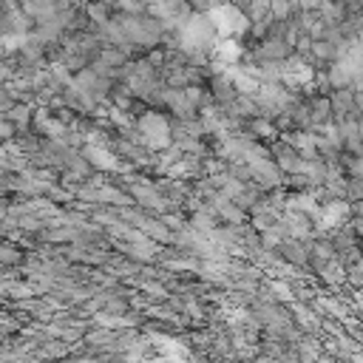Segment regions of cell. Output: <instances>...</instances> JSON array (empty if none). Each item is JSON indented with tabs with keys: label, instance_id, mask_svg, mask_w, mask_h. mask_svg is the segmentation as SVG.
Listing matches in <instances>:
<instances>
[{
	"label": "cell",
	"instance_id": "1",
	"mask_svg": "<svg viewBox=\"0 0 363 363\" xmlns=\"http://www.w3.org/2000/svg\"><path fill=\"white\" fill-rule=\"evenodd\" d=\"M210 20H213L218 37H241V34H247V31L252 28L250 14H247L241 6H235V3H221V6H216V9L210 11Z\"/></svg>",
	"mask_w": 363,
	"mask_h": 363
},
{
	"label": "cell",
	"instance_id": "2",
	"mask_svg": "<svg viewBox=\"0 0 363 363\" xmlns=\"http://www.w3.org/2000/svg\"><path fill=\"white\" fill-rule=\"evenodd\" d=\"M136 130H139L136 139H139L145 147H150V150H164V147H170V142H173L167 119H164L162 113H153V111H147V113H142V116L136 119Z\"/></svg>",
	"mask_w": 363,
	"mask_h": 363
},
{
	"label": "cell",
	"instance_id": "3",
	"mask_svg": "<svg viewBox=\"0 0 363 363\" xmlns=\"http://www.w3.org/2000/svg\"><path fill=\"white\" fill-rule=\"evenodd\" d=\"M238 57H241V45H238L235 37H218V43H216V48H213V54H210V60H213L216 68H221V71H227L230 65H235Z\"/></svg>",
	"mask_w": 363,
	"mask_h": 363
},
{
	"label": "cell",
	"instance_id": "4",
	"mask_svg": "<svg viewBox=\"0 0 363 363\" xmlns=\"http://www.w3.org/2000/svg\"><path fill=\"white\" fill-rule=\"evenodd\" d=\"M292 57V45L284 37H267L258 48V60H272V62H284Z\"/></svg>",
	"mask_w": 363,
	"mask_h": 363
},
{
	"label": "cell",
	"instance_id": "5",
	"mask_svg": "<svg viewBox=\"0 0 363 363\" xmlns=\"http://www.w3.org/2000/svg\"><path fill=\"white\" fill-rule=\"evenodd\" d=\"M349 218V204L346 201H329L320 207V213L315 216V221L320 224V230H329V227H337L340 221Z\"/></svg>",
	"mask_w": 363,
	"mask_h": 363
},
{
	"label": "cell",
	"instance_id": "6",
	"mask_svg": "<svg viewBox=\"0 0 363 363\" xmlns=\"http://www.w3.org/2000/svg\"><path fill=\"white\" fill-rule=\"evenodd\" d=\"M312 77H315V71L301 60H284V65H281V79L289 85H303Z\"/></svg>",
	"mask_w": 363,
	"mask_h": 363
},
{
	"label": "cell",
	"instance_id": "7",
	"mask_svg": "<svg viewBox=\"0 0 363 363\" xmlns=\"http://www.w3.org/2000/svg\"><path fill=\"white\" fill-rule=\"evenodd\" d=\"M85 159H88L94 167H99V170H116L113 153L105 150V147H99V145H88V147H85Z\"/></svg>",
	"mask_w": 363,
	"mask_h": 363
},
{
	"label": "cell",
	"instance_id": "8",
	"mask_svg": "<svg viewBox=\"0 0 363 363\" xmlns=\"http://www.w3.org/2000/svg\"><path fill=\"white\" fill-rule=\"evenodd\" d=\"M318 14L326 20V26H340L346 20V3L343 0H326Z\"/></svg>",
	"mask_w": 363,
	"mask_h": 363
},
{
	"label": "cell",
	"instance_id": "9",
	"mask_svg": "<svg viewBox=\"0 0 363 363\" xmlns=\"http://www.w3.org/2000/svg\"><path fill=\"white\" fill-rule=\"evenodd\" d=\"M85 17H88L91 23H96V26L111 23V20H113V17H111V3H108V0H91V3L85 6Z\"/></svg>",
	"mask_w": 363,
	"mask_h": 363
},
{
	"label": "cell",
	"instance_id": "10",
	"mask_svg": "<svg viewBox=\"0 0 363 363\" xmlns=\"http://www.w3.org/2000/svg\"><path fill=\"white\" fill-rule=\"evenodd\" d=\"M329 82H332L335 88H343V85L354 82V77H352V74H349V68H346V65H343V62L337 60V62H335V65L329 68Z\"/></svg>",
	"mask_w": 363,
	"mask_h": 363
},
{
	"label": "cell",
	"instance_id": "11",
	"mask_svg": "<svg viewBox=\"0 0 363 363\" xmlns=\"http://www.w3.org/2000/svg\"><path fill=\"white\" fill-rule=\"evenodd\" d=\"M292 11H295L292 0H272V6H269L272 20H289V17H292Z\"/></svg>",
	"mask_w": 363,
	"mask_h": 363
},
{
	"label": "cell",
	"instance_id": "12",
	"mask_svg": "<svg viewBox=\"0 0 363 363\" xmlns=\"http://www.w3.org/2000/svg\"><path fill=\"white\" fill-rule=\"evenodd\" d=\"M332 108H335L337 113L352 111V91H337V94L332 96Z\"/></svg>",
	"mask_w": 363,
	"mask_h": 363
},
{
	"label": "cell",
	"instance_id": "13",
	"mask_svg": "<svg viewBox=\"0 0 363 363\" xmlns=\"http://www.w3.org/2000/svg\"><path fill=\"white\" fill-rule=\"evenodd\" d=\"M190 3V9L193 11H199V14H210L216 6H221L224 0H187Z\"/></svg>",
	"mask_w": 363,
	"mask_h": 363
},
{
	"label": "cell",
	"instance_id": "14",
	"mask_svg": "<svg viewBox=\"0 0 363 363\" xmlns=\"http://www.w3.org/2000/svg\"><path fill=\"white\" fill-rule=\"evenodd\" d=\"M284 252H286V258H292V261H303V258H306V255H303V250H301L298 244H289Z\"/></svg>",
	"mask_w": 363,
	"mask_h": 363
},
{
	"label": "cell",
	"instance_id": "15",
	"mask_svg": "<svg viewBox=\"0 0 363 363\" xmlns=\"http://www.w3.org/2000/svg\"><path fill=\"white\" fill-rule=\"evenodd\" d=\"M255 130H258V133H264V136H267V133H272V136H275V130H272V125H269V122H255Z\"/></svg>",
	"mask_w": 363,
	"mask_h": 363
},
{
	"label": "cell",
	"instance_id": "16",
	"mask_svg": "<svg viewBox=\"0 0 363 363\" xmlns=\"http://www.w3.org/2000/svg\"><path fill=\"white\" fill-rule=\"evenodd\" d=\"M272 289H275V292H278V298H284V301H286V298H289V289H286V286H284V284H278V281H275V284H272Z\"/></svg>",
	"mask_w": 363,
	"mask_h": 363
},
{
	"label": "cell",
	"instance_id": "17",
	"mask_svg": "<svg viewBox=\"0 0 363 363\" xmlns=\"http://www.w3.org/2000/svg\"><path fill=\"white\" fill-rule=\"evenodd\" d=\"M9 116H14V119H23V122H26V119H28V108H17V111H14V113H9Z\"/></svg>",
	"mask_w": 363,
	"mask_h": 363
},
{
	"label": "cell",
	"instance_id": "18",
	"mask_svg": "<svg viewBox=\"0 0 363 363\" xmlns=\"http://www.w3.org/2000/svg\"><path fill=\"white\" fill-rule=\"evenodd\" d=\"M3 136H6V139L11 136V125H9V122H3Z\"/></svg>",
	"mask_w": 363,
	"mask_h": 363
}]
</instances>
